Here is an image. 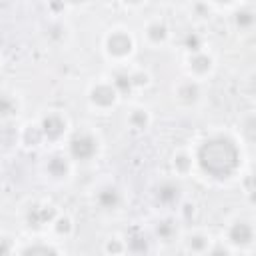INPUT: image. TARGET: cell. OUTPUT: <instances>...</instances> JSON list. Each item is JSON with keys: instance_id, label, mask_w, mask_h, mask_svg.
Listing matches in <instances>:
<instances>
[{"instance_id": "cell-26", "label": "cell", "mask_w": 256, "mask_h": 256, "mask_svg": "<svg viewBox=\"0 0 256 256\" xmlns=\"http://www.w3.org/2000/svg\"><path fill=\"white\" fill-rule=\"evenodd\" d=\"M216 4H232V2H238V0H212Z\"/></svg>"}, {"instance_id": "cell-16", "label": "cell", "mask_w": 256, "mask_h": 256, "mask_svg": "<svg viewBox=\"0 0 256 256\" xmlns=\"http://www.w3.org/2000/svg\"><path fill=\"white\" fill-rule=\"evenodd\" d=\"M150 124H152V114H150L148 108L136 106V108L130 110V114H128V126H130L132 130L144 132V130L150 128Z\"/></svg>"}, {"instance_id": "cell-18", "label": "cell", "mask_w": 256, "mask_h": 256, "mask_svg": "<svg viewBox=\"0 0 256 256\" xmlns=\"http://www.w3.org/2000/svg\"><path fill=\"white\" fill-rule=\"evenodd\" d=\"M154 232L160 240L164 242H170L176 234H178V220L172 218V216H164L162 220H158V224L154 226Z\"/></svg>"}, {"instance_id": "cell-1", "label": "cell", "mask_w": 256, "mask_h": 256, "mask_svg": "<svg viewBox=\"0 0 256 256\" xmlns=\"http://www.w3.org/2000/svg\"><path fill=\"white\" fill-rule=\"evenodd\" d=\"M194 164L206 174V178L224 182L240 170V148L234 138L226 134H210L192 152Z\"/></svg>"}, {"instance_id": "cell-21", "label": "cell", "mask_w": 256, "mask_h": 256, "mask_svg": "<svg viewBox=\"0 0 256 256\" xmlns=\"http://www.w3.org/2000/svg\"><path fill=\"white\" fill-rule=\"evenodd\" d=\"M184 48H186V54L190 52H198V50H204V38L198 34V32H188L186 34V40H184Z\"/></svg>"}, {"instance_id": "cell-9", "label": "cell", "mask_w": 256, "mask_h": 256, "mask_svg": "<svg viewBox=\"0 0 256 256\" xmlns=\"http://www.w3.org/2000/svg\"><path fill=\"white\" fill-rule=\"evenodd\" d=\"M94 204L104 212H116L122 206V190L114 182H102L94 190Z\"/></svg>"}, {"instance_id": "cell-23", "label": "cell", "mask_w": 256, "mask_h": 256, "mask_svg": "<svg viewBox=\"0 0 256 256\" xmlns=\"http://www.w3.org/2000/svg\"><path fill=\"white\" fill-rule=\"evenodd\" d=\"M126 8H130V10H138V8H142V6H146L148 4V0H120Z\"/></svg>"}, {"instance_id": "cell-3", "label": "cell", "mask_w": 256, "mask_h": 256, "mask_svg": "<svg viewBox=\"0 0 256 256\" xmlns=\"http://www.w3.org/2000/svg\"><path fill=\"white\" fill-rule=\"evenodd\" d=\"M100 144L102 140L94 130L80 128L76 132H70V136L66 138V154L74 162H88L94 156H98Z\"/></svg>"}, {"instance_id": "cell-15", "label": "cell", "mask_w": 256, "mask_h": 256, "mask_svg": "<svg viewBox=\"0 0 256 256\" xmlns=\"http://www.w3.org/2000/svg\"><path fill=\"white\" fill-rule=\"evenodd\" d=\"M126 72H128V80H130V88L132 90H146L152 84V76H150V72L146 68L126 64Z\"/></svg>"}, {"instance_id": "cell-11", "label": "cell", "mask_w": 256, "mask_h": 256, "mask_svg": "<svg viewBox=\"0 0 256 256\" xmlns=\"http://www.w3.org/2000/svg\"><path fill=\"white\" fill-rule=\"evenodd\" d=\"M154 198L166 210H170L174 206L178 208V204L182 202V186L172 178L170 180H162L154 190Z\"/></svg>"}, {"instance_id": "cell-7", "label": "cell", "mask_w": 256, "mask_h": 256, "mask_svg": "<svg viewBox=\"0 0 256 256\" xmlns=\"http://www.w3.org/2000/svg\"><path fill=\"white\" fill-rule=\"evenodd\" d=\"M142 32H144V42L154 50H160V48L168 46L170 40H172V28L160 16H154V18L146 20Z\"/></svg>"}, {"instance_id": "cell-17", "label": "cell", "mask_w": 256, "mask_h": 256, "mask_svg": "<svg viewBox=\"0 0 256 256\" xmlns=\"http://www.w3.org/2000/svg\"><path fill=\"white\" fill-rule=\"evenodd\" d=\"M20 112V102L10 92H0V122L12 120Z\"/></svg>"}, {"instance_id": "cell-20", "label": "cell", "mask_w": 256, "mask_h": 256, "mask_svg": "<svg viewBox=\"0 0 256 256\" xmlns=\"http://www.w3.org/2000/svg\"><path fill=\"white\" fill-rule=\"evenodd\" d=\"M234 24H236L238 30H242V32H250L252 26H254V10L248 8V6L236 10V14H234Z\"/></svg>"}, {"instance_id": "cell-19", "label": "cell", "mask_w": 256, "mask_h": 256, "mask_svg": "<svg viewBox=\"0 0 256 256\" xmlns=\"http://www.w3.org/2000/svg\"><path fill=\"white\" fill-rule=\"evenodd\" d=\"M48 226H50V232L56 234L58 238H68V236L74 232V222H72V218L66 216V214H56L54 220H52Z\"/></svg>"}, {"instance_id": "cell-8", "label": "cell", "mask_w": 256, "mask_h": 256, "mask_svg": "<svg viewBox=\"0 0 256 256\" xmlns=\"http://www.w3.org/2000/svg\"><path fill=\"white\" fill-rule=\"evenodd\" d=\"M74 172V160L66 152H54L44 162V174L52 182H64Z\"/></svg>"}, {"instance_id": "cell-6", "label": "cell", "mask_w": 256, "mask_h": 256, "mask_svg": "<svg viewBox=\"0 0 256 256\" xmlns=\"http://www.w3.org/2000/svg\"><path fill=\"white\" fill-rule=\"evenodd\" d=\"M184 70H186L188 78H192L196 82H206L216 70V58L206 48L198 50V52H190V54H186Z\"/></svg>"}, {"instance_id": "cell-4", "label": "cell", "mask_w": 256, "mask_h": 256, "mask_svg": "<svg viewBox=\"0 0 256 256\" xmlns=\"http://www.w3.org/2000/svg\"><path fill=\"white\" fill-rule=\"evenodd\" d=\"M120 96H122V94L118 92V88L114 86V82H112L110 78H100V80H96V82L88 88V94H86L88 106H90L94 112H98V114H108V112H112V110L118 106Z\"/></svg>"}, {"instance_id": "cell-5", "label": "cell", "mask_w": 256, "mask_h": 256, "mask_svg": "<svg viewBox=\"0 0 256 256\" xmlns=\"http://www.w3.org/2000/svg\"><path fill=\"white\" fill-rule=\"evenodd\" d=\"M40 126H42V134L46 144H62L66 142V138L70 136V120L64 112L60 110H50L48 114H44L40 118Z\"/></svg>"}, {"instance_id": "cell-27", "label": "cell", "mask_w": 256, "mask_h": 256, "mask_svg": "<svg viewBox=\"0 0 256 256\" xmlns=\"http://www.w3.org/2000/svg\"><path fill=\"white\" fill-rule=\"evenodd\" d=\"M174 2H180L182 4V2H190V0H174Z\"/></svg>"}, {"instance_id": "cell-13", "label": "cell", "mask_w": 256, "mask_h": 256, "mask_svg": "<svg viewBox=\"0 0 256 256\" xmlns=\"http://www.w3.org/2000/svg\"><path fill=\"white\" fill-rule=\"evenodd\" d=\"M254 240V228L246 220H236L228 228V242L232 244H250Z\"/></svg>"}, {"instance_id": "cell-24", "label": "cell", "mask_w": 256, "mask_h": 256, "mask_svg": "<svg viewBox=\"0 0 256 256\" xmlns=\"http://www.w3.org/2000/svg\"><path fill=\"white\" fill-rule=\"evenodd\" d=\"M24 252H58L56 246H30V248H24Z\"/></svg>"}, {"instance_id": "cell-22", "label": "cell", "mask_w": 256, "mask_h": 256, "mask_svg": "<svg viewBox=\"0 0 256 256\" xmlns=\"http://www.w3.org/2000/svg\"><path fill=\"white\" fill-rule=\"evenodd\" d=\"M66 2L64 0H48V8L52 12V16H62V12L66 10Z\"/></svg>"}, {"instance_id": "cell-25", "label": "cell", "mask_w": 256, "mask_h": 256, "mask_svg": "<svg viewBox=\"0 0 256 256\" xmlns=\"http://www.w3.org/2000/svg\"><path fill=\"white\" fill-rule=\"evenodd\" d=\"M68 6H82V4H86L88 0H64Z\"/></svg>"}, {"instance_id": "cell-12", "label": "cell", "mask_w": 256, "mask_h": 256, "mask_svg": "<svg viewBox=\"0 0 256 256\" xmlns=\"http://www.w3.org/2000/svg\"><path fill=\"white\" fill-rule=\"evenodd\" d=\"M18 142L24 150H38L42 144H46L44 134H42V126L40 120L36 122H26L18 134Z\"/></svg>"}, {"instance_id": "cell-14", "label": "cell", "mask_w": 256, "mask_h": 256, "mask_svg": "<svg viewBox=\"0 0 256 256\" xmlns=\"http://www.w3.org/2000/svg\"><path fill=\"white\" fill-rule=\"evenodd\" d=\"M194 166H196L194 164V154L190 150H178V152H174V156H172V170H174V174L178 178L190 176L192 170H194Z\"/></svg>"}, {"instance_id": "cell-10", "label": "cell", "mask_w": 256, "mask_h": 256, "mask_svg": "<svg viewBox=\"0 0 256 256\" xmlns=\"http://www.w3.org/2000/svg\"><path fill=\"white\" fill-rule=\"evenodd\" d=\"M174 100L180 106L192 108L202 100V82H196L192 78H184L174 86Z\"/></svg>"}, {"instance_id": "cell-2", "label": "cell", "mask_w": 256, "mask_h": 256, "mask_svg": "<svg viewBox=\"0 0 256 256\" xmlns=\"http://www.w3.org/2000/svg\"><path fill=\"white\" fill-rule=\"evenodd\" d=\"M102 52H104L106 60H110L116 66L130 64L132 56L136 54V38L128 28L116 26L106 32V36L102 40Z\"/></svg>"}, {"instance_id": "cell-28", "label": "cell", "mask_w": 256, "mask_h": 256, "mask_svg": "<svg viewBox=\"0 0 256 256\" xmlns=\"http://www.w3.org/2000/svg\"><path fill=\"white\" fill-rule=\"evenodd\" d=\"M0 70H2V54H0Z\"/></svg>"}]
</instances>
